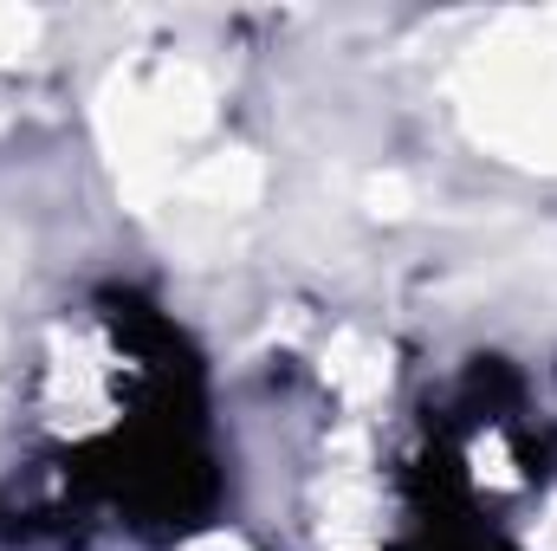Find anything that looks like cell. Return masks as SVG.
<instances>
[{"mask_svg":"<svg viewBox=\"0 0 557 551\" xmlns=\"http://www.w3.org/2000/svg\"><path fill=\"white\" fill-rule=\"evenodd\" d=\"M143 396H149V357L137 351L131 325L104 311L59 325L33 364V421L72 448L111 441L143 409Z\"/></svg>","mask_w":557,"mask_h":551,"instance_id":"obj_1","label":"cell"}]
</instances>
